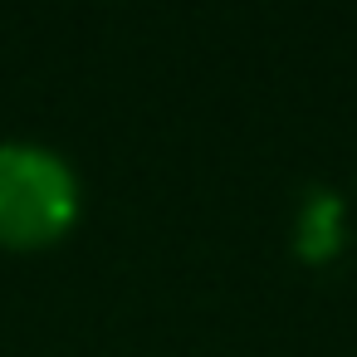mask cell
Returning <instances> with one entry per match:
<instances>
[{
    "label": "cell",
    "mask_w": 357,
    "mask_h": 357,
    "mask_svg": "<svg viewBox=\"0 0 357 357\" xmlns=\"http://www.w3.org/2000/svg\"><path fill=\"white\" fill-rule=\"evenodd\" d=\"M74 215V176L45 147H0V240L40 245Z\"/></svg>",
    "instance_id": "cell-1"
},
{
    "label": "cell",
    "mask_w": 357,
    "mask_h": 357,
    "mask_svg": "<svg viewBox=\"0 0 357 357\" xmlns=\"http://www.w3.org/2000/svg\"><path fill=\"white\" fill-rule=\"evenodd\" d=\"M333 235H337V201L323 191L313 201V215L303 220V250L308 255H323V250H333Z\"/></svg>",
    "instance_id": "cell-2"
}]
</instances>
